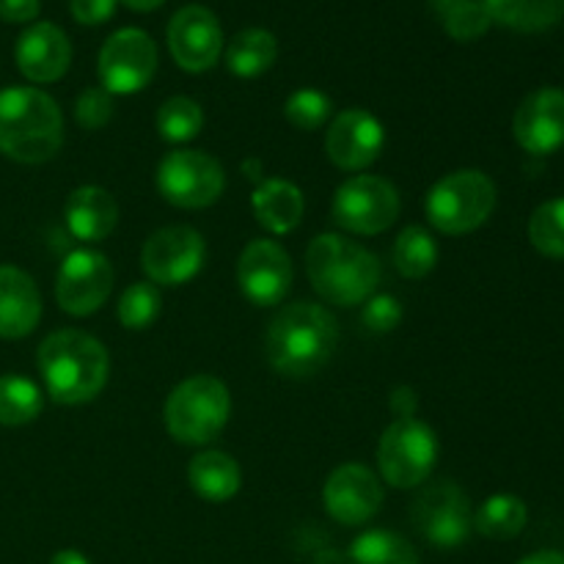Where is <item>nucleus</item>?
Segmentation results:
<instances>
[{"instance_id":"obj_3","label":"nucleus","mask_w":564,"mask_h":564,"mask_svg":"<svg viewBox=\"0 0 564 564\" xmlns=\"http://www.w3.org/2000/svg\"><path fill=\"white\" fill-rule=\"evenodd\" d=\"M306 275L312 290L330 306H364L380 284L378 257L361 242L325 231L306 248Z\"/></svg>"},{"instance_id":"obj_17","label":"nucleus","mask_w":564,"mask_h":564,"mask_svg":"<svg viewBox=\"0 0 564 564\" xmlns=\"http://www.w3.org/2000/svg\"><path fill=\"white\" fill-rule=\"evenodd\" d=\"M386 147V130L364 108H347L325 130V154L341 171H364L380 158Z\"/></svg>"},{"instance_id":"obj_35","label":"nucleus","mask_w":564,"mask_h":564,"mask_svg":"<svg viewBox=\"0 0 564 564\" xmlns=\"http://www.w3.org/2000/svg\"><path fill=\"white\" fill-rule=\"evenodd\" d=\"M113 94L105 91L102 86L86 88V91L77 94L75 99V121L88 132L102 130V127L113 119Z\"/></svg>"},{"instance_id":"obj_9","label":"nucleus","mask_w":564,"mask_h":564,"mask_svg":"<svg viewBox=\"0 0 564 564\" xmlns=\"http://www.w3.org/2000/svg\"><path fill=\"white\" fill-rule=\"evenodd\" d=\"M158 191L180 209L213 207L226 191V171L202 149H174L158 165Z\"/></svg>"},{"instance_id":"obj_16","label":"nucleus","mask_w":564,"mask_h":564,"mask_svg":"<svg viewBox=\"0 0 564 564\" xmlns=\"http://www.w3.org/2000/svg\"><path fill=\"white\" fill-rule=\"evenodd\" d=\"M383 485L378 474L361 463H345L325 479L323 507L341 527H364L383 507Z\"/></svg>"},{"instance_id":"obj_21","label":"nucleus","mask_w":564,"mask_h":564,"mask_svg":"<svg viewBox=\"0 0 564 564\" xmlns=\"http://www.w3.org/2000/svg\"><path fill=\"white\" fill-rule=\"evenodd\" d=\"M64 220L75 240L99 242L113 235L119 224V204L99 185L75 187L66 198Z\"/></svg>"},{"instance_id":"obj_19","label":"nucleus","mask_w":564,"mask_h":564,"mask_svg":"<svg viewBox=\"0 0 564 564\" xmlns=\"http://www.w3.org/2000/svg\"><path fill=\"white\" fill-rule=\"evenodd\" d=\"M17 66L31 83H55L72 64L69 36L53 22H33L20 33L14 47Z\"/></svg>"},{"instance_id":"obj_22","label":"nucleus","mask_w":564,"mask_h":564,"mask_svg":"<svg viewBox=\"0 0 564 564\" xmlns=\"http://www.w3.org/2000/svg\"><path fill=\"white\" fill-rule=\"evenodd\" d=\"M251 209L253 218H257V224L264 231H270V235H290V231L301 226L306 202H303V193L295 182L273 176V180H262L253 187Z\"/></svg>"},{"instance_id":"obj_37","label":"nucleus","mask_w":564,"mask_h":564,"mask_svg":"<svg viewBox=\"0 0 564 564\" xmlns=\"http://www.w3.org/2000/svg\"><path fill=\"white\" fill-rule=\"evenodd\" d=\"M119 0H72V17L80 25H102L116 14Z\"/></svg>"},{"instance_id":"obj_42","label":"nucleus","mask_w":564,"mask_h":564,"mask_svg":"<svg viewBox=\"0 0 564 564\" xmlns=\"http://www.w3.org/2000/svg\"><path fill=\"white\" fill-rule=\"evenodd\" d=\"M119 3H124L130 11H138V14H143V11L160 9L165 0H119Z\"/></svg>"},{"instance_id":"obj_27","label":"nucleus","mask_w":564,"mask_h":564,"mask_svg":"<svg viewBox=\"0 0 564 564\" xmlns=\"http://www.w3.org/2000/svg\"><path fill=\"white\" fill-rule=\"evenodd\" d=\"M391 262L405 279H424L438 264V242L424 226H405L391 248Z\"/></svg>"},{"instance_id":"obj_4","label":"nucleus","mask_w":564,"mask_h":564,"mask_svg":"<svg viewBox=\"0 0 564 564\" xmlns=\"http://www.w3.org/2000/svg\"><path fill=\"white\" fill-rule=\"evenodd\" d=\"M64 143V116L42 88L14 86L0 91V154L25 165L53 160Z\"/></svg>"},{"instance_id":"obj_18","label":"nucleus","mask_w":564,"mask_h":564,"mask_svg":"<svg viewBox=\"0 0 564 564\" xmlns=\"http://www.w3.org/2000/svg\"><path fill=\"white\" fill-rule=\"evenodd\" d=\"M512 135L518 147L529 154L556 152L564 147V91L562 88H538L516 110Z\"/></svg>"},{"instance_id":"obj_13","label":"nucleus","mask_w":564,"mask_h":564,"mask_svg":"<svg viewBox=\"0 0 564 564\" xmlns=\"http://www.w3.org/2000/svg\"><path fill=\"white\" fill-rule=\"evenodd\" d=\"M113 264L105 253L77 248L66 253L55 275V301L72 317H88L99 312L113 292Z\"/></svg>"},{"instance_id":"obj_34","label":"nucleus","mask_w":564,"mask_h":564,"mask_svg":"<svg viewBox=\"0 0 564 564\" xmlns=\"http://www.w3.org/2000/svg\"><path fill=\"white\" fill-rule=\"evenodd\" d=\"M334 113V102L325 91L319 88H297L290 94L284 105V116L295 130L314 132L325 124Z\"/></svg>"},{"instance_id":"obj_41","label":"nucleus","mask_w":564,"mask_h":564,"mask_svg":"<svg viewBox=\"0 0 564 564\" xmlns=\"http://www.w3.org/2000/svg\"><path fill=\"white\" fill-rule=\"evenodd\" d=\"M50 564H91L86 554H80V551L75 549H66V551H58V554L50 560Z\"/></svg>"},{"instance_id":"obj_38","label":"nucleus","mask_w":564,"mask_h":564,"mask_svg":"<svg viewBox=\"0 0 564 564\" xmlns=\"http://www.w3.org/2000/svg\"><path fill=\"white\" fill-rule=\"evenodd\" d=\"M42 11L39 0H0V20L3 22H33Z\"/></svg>"},{"instance_id":"obj_36","label":"nucleus","mask_w":564,"mask_h":564,"mask_svg":"<svg viewBox=\"0 0 564 564\" xmlns=\"http://www.w3.org/2000/svg\"><path fill=\"white\" fill-rule=\"evenodd\" d=\"M361 319L372 334H389L402 323V303L394 295H372L364 303Z\"/></svg>"},{"instance_id":"obj_10","label":"nucleus","mask_w":564,"mask_h":564,"mask_svg":"<svg viewBox=\"0 0 564 564\" xmlns=\"http://www.w3.org/2000/svg\"><path fill=\"white\" fill-rule=\"evenodd\" d=\"M411 521L430 545L441 551L460 549L474 529L471 501L460 485L433 482L411 505Z\"/></svg>"},{"instance_id":"obj_12","label":"nucleus","mask_w":564,"mask_h":564,"mask_svg":"<svg viewBox=\"0 0 564 564\" xmlns=\"http://www.w3.org/2000/svg\"><path fill=\"white\" fill-rule=\"evenodd\" d=\"M207 262V242L193 226H165L141 248V270L152 284L182 286L202 273Z\"/></svg>"},{"instance_id":"obj_39","label":"nucleus","mask_w":564,"mask_h":564,"mask_svg":"<svg viewBox=\"0 0 564 564\" xmlns=\"http://www.w3.org/2000/svg\"><path fill=\"white\" fill-rule=\"evenodd\" d=\"M391 408L397 411V416L400 419H408L416 413V391L411 389V386H400V389L391 391Z\"/></svg>"},{"instance_id":"obj_1","label":"nucleus","mask_w":564,"mask_h":564,"mask_svg":"<svg viewBox=\"0 0 564 564\" xmlns=\"http://www.w3.org/2000/svg\"><path fill=\"white\" fill-rule=\"evenodd\" d=\"M339 345V323L319 303H290L281 308L264 334V356L284 378L317 375Z\"/></svg>"},{"instance_id":"obj_23","label":"nucleus","mask_w":564,"mask_h":564,"mask_svg":"<svg viewBox=\"0 0 564 564\" xmlns=\"http://www.w3.org/2000/svg\"><path fill=\"white\" fill-rule=\"evenodd\" d=\"M187 482L204 501L224 505V501L235 499L237 490H240L242 471L235 457L226 455V452L209 449L193 457L191 466H187Z\"/></svg>"},{"instance_id":"obj_43","label":"nucleus","mask_w":564,"mask_h":564,"mask_svg":"<svg viewBox=\"0 0 564 564\" xmlns=\"http://www.w3.org/2000/svg\"><path fill=\"white\" fill-rule=\"evenodd\" d=\"M242 171H246V176L253 182V185H259V182L264 180V176H262V163H259L257 158L246 160V163H242Z\"/></svg>"},{"instance_id":"obj_31","label":"nucleus","mask_w":564,"mask_h":564,"mask_svg":"<svg viewBox=\"0 0 564 564\" xmlns=\"http://www.w3.org/2000/svg\"><path fill=\"white\" fill-rule=\"evenodd\" d=\"M446 33L457 42H474L490 31V14L482 0H433Z\"/></svg>"},{"instance_id":"obj_8","label":"nucleus","mask_w":564,"mask_h":564,"mask_svg":"<svg viewBox=\"0 0 564 564\" xmlns=\"http://www.w3.org/2000/svg\"><path fill=\"white\" fill-rule=\"evenodd\" d=\"M400 191L389 180L375 174H356L341 182L330 204L336 226L361 237L383 235L400 218Z\"/></svg>"},{"instance_id":"obj_6","label":"nucleus","mask_w":564,"mask_h":564,"mask_svg":"<svg viewBox=\"0 0 564 564\" xmlns=\"http://www.w3.org/2000/svg\"><path fill=\"white\" fill-rule=\"evenodd\" d=\"M496 209V185L485 171L460 169L441 176L424 198V213L435 231L449 237L471 235Z\"/></svg>"},{"instance_id":"obj_11","label":"nucleus","mask_w":564,"mask_h":564,"mask_svg":"<svg viewBox=\"0 0 564 564\" xmlns=\"http://www.w3.org/2000/svg\"><path fill=\"white\" fill-rule=\"evenodd\" d=\"M158 72V44L141 28H121L105 39L97 58L99 86L108 94H138Z\"/></svg>"},{"instance_id":"obj_29","label":"nucleus","mask_w":564,"mask_h":564,"mask_svg":"<svg viewBox=\"0 0 564 564\" xmlns=\"http://www.w3.org/2000/svg\"><path fill=\"white\" fill-rule=\"evenodd\" d=\"M42 391L33 380L22 378V375H3L0 378V424H6V427L31 424L42 413Z\"/></svg>"},{"instance_id":"obj_30","label":"nucleus","mask_w":564,"mask_h":564,"mask_svg":"<svg viewBox=\"0 0 564 564\" xmlns=\"http://www.w3.org/2000/svg\"><path fill=\"white\" fill-rule=\"evenodd\" d=\"M158 132L169 143H187L204 130V110L191 97H171L158 108Z\"/></svg>"},{"instance_id":"obj_15","label":"nucleus","mask_w":564,"mask_h":564,"mask_svg":"<svg viewBox=\"0 0 564 564\" xmlns=\"http://www.w3.org/2000/svg\"><path fill=\"white\" fill-rule=\"evenodd\" d=\"M292 279H295V268L281 242L262 237L242 248L240 262H237V286L248 303L259 308L279 306L292 290Z\"/></svg>"},{"instance_id":"obj_2","label":"nucleus","mask_w":564,"mask_h":564,"mask_svg":"<svg viewBox=\"0 0 564 564\" xmlns=\"http://www.w3.org/2000/svg\"><path fill=\"white\" fill-rule=\"evenodd\" d=\"M36 364L50 400L58 405L97 400L110 372V358L102 341L77 328H61L44 336L36 350Z\"/></svg>"},{"instance_id":"obj_20","label":"nucleus","mask_w":564,"mask_h":564,"mask_svg":"<svg viewBox=\"0 0 564 564\" xmlns=\"http://www.w3.org/2000/svg\"><path fill=\"white\" fill-rule=\"evenodd\" d=\"M42 319V292L25 270L0 264V339H22Z\"/></svg>"},{"instance_id":"obj_7","label":"nucleus","mask_w":564,"mask_h":564,"mask_svg":"<svg viewBox=\"0 0 564 564\" xmlns=\"http://www.w3.org/2000/svg\"><path fill=\"white\" fill-rule=\"evenodd\" d=\"M438 463V438L433 427L416 416L397 419L383 430L378 444V466L383 482L397 490L424 485Z\"/></svg>"},{"instance_id":"obj_26","label":"nucleus","mask_w":564,"mask_h":564,"mask_svg":"<svg viewBox=\"0 0 564 564\" xmlns=\"http://www.w3.org/2000/svg\"><path fill=\"white\" fill-rule=\"evenodd\" d=\"M529 521V510L523 499L512 494H496L482 501L474 516V529L490 540H512L523 532Z\"/></svg>"},{"instance_id":"obj_28","label":"nucleus","mask_w":564,"mask_h":564,"mask_svg":"<svg viewBox=\"0 0 564 564\" xmlns=\"http://www.w3.org/2000/svg\"><path fill=\"white\" fill-rule=\"evenodd\" d=\"M347 564H419V554L402 534L369 529L352 540Z\"/></svg>"},{"instance_id":"obj_14","label":"nucleus","mask_w":564,"mask_h":564,"mask_svg":"<svg viewBox=\"0 0 564 564\" xmlns=\"http://www.w3.org/2000/svg\"><path fill=\"white\" fill-rule=\"evenodd\" d=\"M169 53L180 69L202 75L218 64L224 53V31L207 6H182L165 28Z\"/></svg>"},{"instance_id":"obj_5","label":"nucleus","mask_w":564,"mask_h":564,"mask_svg":"<svg viewBox=\"0 0 564 564\" xmlns=\"http://www.w3.org/2000/svg\"><path fill=\"white\" fill-rule=\"evenodd\" d=\"M231 416V394L215 375H193L169 394L163 408L165 430L185 446H207L224 433Z\"/></svg>"},{"instance_id":"obj_25","label":"nucleus","mask_w":564,"mask_h":564,"mask_svg":"<svg viewBox=\"0 0 564 564\" xmlns=\"http://www.w3.org/2000/svg\"><path fill=\"white\" fill-rule=\"evenodd\" d=\"M279 58V42L264 28H246L226 47V66L235 77L251 80L264 75Z\"/></svg>"},{"instance_id":"obj_33","label":"nucleus","mask_w":564,"mask_h":564,"mask_svg":"<svg viewBox=\"0 0 564 564\" xmlns=\"http://www.w3.org/2000/svg\"><path fill=\"white\" fill-rule=\"evenodd\" d=\"M529 240L543 257L564 259V198L540 204L529 218Z\"/></svg>"},{"instance_id":"obj_24","label":"nucleus","mask_w":564,"mask_h":564,"mask_svg":"<svg viewBox=\"0 0 564 564\" xmlns=\"http://www.w3.org/2000/svg\"><path fill=\"white\" fill-rule=\"evenodd\" d=\"M490 20L518 33H540L564 20V0H482Z\"/></svg>"},{"instance_id":"obj_32","label":"nucleus","mask_w":564,"mask_h":564,"mask_svg":"<svg viewBox=\"0 0 564 564\" xmlns=\"http://www.w3.org/2000/svg\"><path fill=\"white\" fill-rule=\"evenodd\" d=\"M160 308H163V295H160L158 284H152V281H135V284L121 292L116 314H119L121 328L147 330L160 317Z\"/></svg>"},{"instance_id":"obj_40","label":"nucleus","mask_w":564,"mask_h":564,"mask_svg":"<svg viewBox=\"0 0 564 564\" xmlns=\"http://www.w3.org/2000/svg\"><path fill=\"white\" fill-rule=\"evenodd\" d=\"M518 564H564V554H560V551H538V554L523 556Z\"/></svg>"}]
</instances>
